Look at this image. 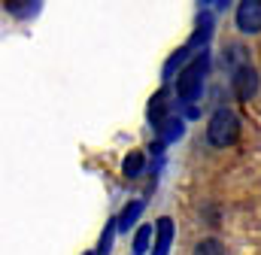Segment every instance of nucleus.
<instances>
[{
	"instance_id": "39448f33",
	"label": "nucleus",
	"mask_w": 261,
	"mask_h": 255,
	"mask_svg": "<svg viewBox=\"0 0 261 255\" xmlns=\"http://www.w3.org/2000/svg\"><path fill=\"white\" fill-rule=\"evenodd\" d=\"M173 240V219H158V240H155V252L152 255H167Z\"/></svg>"
},
{
	"instance_id": "6e6552de",
	"label": "nucleus",
	"mask_w": 261,
	"mask_h": 255,
	"mask_svg": "<svg viewBox=\"0 0 261 255\" xmlns=\"http://www.w3.org/2000/svg\"><path fill=\"white\" fill-rule=\"evenodd\" d=\"M189 55H192V49H189V46H186V49H176V55L164 64V79H167V82L176 76V70H179V67H182V70L189 67V64H186V61H189Z\"/></svg>"
},
{
	"instance_id": "ddd939ff",
	"label": "nucleus",
	"mask_w": 261,
	"mask_h": 255,
	"mask_svg": "<svg viewBox=\"0 0 261 255\" xmlns=\"http://www.w3.org/2000/svg\"><path fill=\"white\" fill-rule=\"evenodd\" d=\"M158 131H161V140H164V143H173V140L182 134V119H167Z\"/></svg>"
},
{
	"instance_id": "2eb2a0df",
	"label": "nucleus",
	"mask_w": 261,
	"mask_h": 255,
	"mask_svg": "<svg viewBox=\"0 0 261 255\" xmlns=\"http://www.w3.org/2000/svg\"><path fill=\"white\" fill-rule=\"evenodd\" d=\"M195 255H225V246L219 240H203L195 246Z\"/></svg>"
},
{
	"instance_id": "0eeeda50",
	"label": "nucleus",
	"mask_w": 261,
	"mask_h": 255,
	"mask_svg": "<svg viewBox=\"0 0 261 255\" xmlns=\"http://www.w3.org/2000/svg\"><path fill=\"white\" fill-rule=\"evenodd\" d=\"M164 110H167V94L164 91H158L152 100H149V122L155 128H161L167 119H164Z\"/></svg>"
},
{
	"instance_id": "7ed1b4c3",
	"label": "nucleus",
	"mask_w": 261,
	"mask_h": 255,
	"mask_svg": "<svg viewBox=\"0 0 261 255\" xmlns=\"http://www.w3.org/2000/svg\"><path fill=\"white\" fill-rule=\"evenodd\" d=\"M237 28L243 34H258L261 31V0H243L237 6Z\"/></svg>"
},
{
	"instance_id": "20e7f679",
	"label": "nucleus",
	"mask_w": 261,
	"mask_h": 255,
	"mask_svg": "<svg viewBox=\"0 0 261 255\" xmlns=\"http://www.w3.org/2000/svg\"><path fill=\"white\" fill-rule=\"evenodd\" d=\"M255 91H258V73H255L252 67H240V70L234 73V94H237L240 100H252Z\"/></svg>"
},
{
	"instance_id": "dca6fc26",
	"label": "nucleus",
	"mask_w": 261,
	"mask_h": 255,
	"mask_svg": "<svg viewBox=\"0 0 261 255\" xmlns=\"http://www.w3.org/2000/svg\"><path fill=\"white\" fill-rule=\"evenodd\" d=\"M88 255H97V252H88Z\"/></svg>"
},
{
	"instance_id": "423d86ee",
	"label": "nucleus",
	"mask_w": 261,
	"mask_h": 255,
	"mask_svg": "<svg viewBox=\"0 0 261 255\" xmlns=\"http://www.w3.org/2000/svg\"><path fill=\"white\" fill-rule=\"evenodd\" d=\"M210 37H213V18H210V15H200V18H197V31L192 34L189 49H203V46L210 43Z\"/></svg>"
},
{
	"instance_id": "9b49d317",
	"label": "nucleus",
	"mask_w": 261,
	"mask_h": 255,
	"mask_svg": "<svg viewBox=\"0 0 261 255\" xmlns=\"http://www.w3.org/2000/svg\"><path fill=\"white\" fill-rule=\"evenodd\" d=\"M6 9L12 15H34V12H40V3H34V0H9Z\"/></svg>"
},
{
	"instance_id": "f8f14e48",
	"label": "nucleus",
	"mask_w": 261,
	"mask_h": 255,
	"mask_svg": "<svg viewBox=\"0 0 261 255\" xmlns=\"http://www.w3.org/2000/svg\"><path fill=\"white\" fill-rule=\"evenodd\" d=\"M122 170H125L128 180L140 176V173H143V152H130L128 158H125V164H122Z\"/></svg>"
},
{
	"instance_id": "f257e3e1",
	"label": "nucleus",
	"mask_w": 261,
	"mask_h": 255,
	"mask_svg": "<svg viewBox=\"0 0 261 255\" xmlns=\"http://www.w3.org/2000/svg\"><path fill=\"white\" fill-rule=\"evenodd\" d=\"M206 67H210V55H203V52H200L195 61L179 73V79H176V94H179V100H182V104L197 100V94H200V88H203Z\"/></svg>"
},
{
	"instance_id": "1a4fd4ad",
	"label": "nucleus",
	"mask_w": 261,
	"mask_h": 255,
	"mask_svg": "<svg viewBox=\"0 0 261 255\" xmlns=\"http://www.w3.org/2000/svg\"><path fill=\"white\" fill-rule=\"evenodd\" d=\"M143 213V200H130L128 207H125V213L119 216V231H128L130 225L137 222V216Z\"/></svg>"
},
{
	"instance_id": "f03ea898",
	"label": "nucleus",
	"mask_w": 261,
	"mask_h": 255,
	"mask_svg": "<svg viewBox=\"0 0 261 255\" xmlns=\"http://www.w3.org/2000/svg\"><path fill=\"white\" fill-rule=\"evenodd\" d=\"M237 116L231 110H219L213 119H210V128H206V137L213 146H231L237 140Z\"/></svg>"
},
{
	"instance_id": "9d476101",
	"label": "nucleus",
	"mask_w": 261,
	"mask_h": 255,
	"mask_svg": "<svg viewBox=\"0 0 261 255\" xmlns=\"http://www.w3.org/2000/svg\"><path fill=\"white\" fill-rule=\"evenodd\" d=\"M119 231V219H110V225L103 228L100 234V243H97V255H110V246H113V237Z\"/></svg>"
},
{
	"instance_id": "4468645a",
	"label": "nucleus",
	"mask_w": 261,
	"mask_h": 255,
	"mask_svg": "<svg viewBox=\"0 0 261 255\" xmlns=\"http://www.w3.org/2000/svg\"><path fill=\"white\" fill-rule=\"evenodd\" d=\"M149 240H152V228L149 225H143L140 231H137V237H134V255H143L149 249Z\"/></svg>"
}]
</instances>
